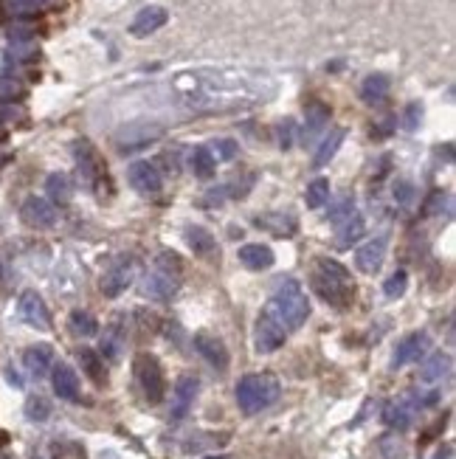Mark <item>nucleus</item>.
Wrapping results in <instances>:
<instances>
[{"mask_svg":"<svg viewBox=\"0 0 456 459\" xmlns=\"http://www.w3.org/2000/svg\"><path fill=\"white\" fill-rule=\"evenodd\" d=\"M313 290L335 310H347L352 299H355V279L347 271V265H341L333 257H319L316 259V271L310 276Z\"/></svg>","mask_w":456,"mask_h":459,"instance_id":"1","label":"nucleus"},{"mask_svg":"<svg viewBox=\"0 0 456 459\" xmlns=\"http://www.w3.org/2000/svg\"><path fill=\"white\" fill-rule=\"evenodd\" d=\"M268 308L279 316V322L290 333V330H298L304 322H307V316H310V299H307V293H304V287L296 279H282L279 287H276V293L268 301Z\"/></svg>","mask_w":456,"mask_h":459,"instance_id":"2","label":"nucleus"},{"mask_svg":"<svg viewBox=\"0 0 456 459\" xmlns=\"http://www.w3.org/2000/svg\"><path fill=\"white\" fill-rule=\"evenodd\" d=\"M183 265L175 251H161L146 273V296L155 301H169L181 287Z\"/></svg>","mask_w":456,"mask_h":459,"instance_id":"3","label":"nucleus"},{"mask_svg":"<svg viewBox=\"0 0 456 459\" xmlns=\"http://www.w3.org/2000/svg\"><path fill=\"white\" fill-rule=\"evenodd\" d=\"M279 398V380L273 375H245L237 384V406L245 414H257L268 406H273Z\"/></svg>","mask_w":456,"mask_h":459,"instance_id":"4","label":"nucleus"},{"mask_svg":"<svg viewBox=\"0 0 456 459\" xmlns=\"http://www.w3.org/2000/svg\"><path fill=\"white\" fill-rule=\"evenodd\" d=\"M132 372H135V380H138V386H141L144 398H146L149 403H161L164 395H167V380H164V369H161L158 358L149 355V352L135 355Z\"/></svg>","mask_w":456,"mask_h":459,"instance_id":"5","label":"nucleus"},{"mask_svg":"<svg viewBox=\"0 0 456 459\" xmlns=\"http://www.w3.org/2000/svg\"><path fill=\"white\" fill-rule=\"evenodd\" d=\"M284 341H287V327L279 322V316L271 308H265L259 313L257 330H254V347H257V352H262V355L276 352Z\"/></svg>","mask_w":456,"mask_h":459,"instance_id":"6","label":"nucleus"},{"mask_svg":"<svg viewBox=\"0 0 456 459\" xmlns=\"http://www.w3.org/2000/svg\"><path fill=\"white\" fill-rule=\"evenodd\" d=\"M132 279H135V262H132V259H119V262H113V265L105 271L99 287H102V293H105L107 299H116V296H121V293L132 285Z\"/></svg>","mask_w":456,"mask_h":459,"instance_id":"7","label":"nucleus"},{"mask_svg":"<svg viewBox=\"0 0 456 459\" xmlns=\"http://www.w3.org/2000/svg\"><path fill=\"white\" fill-rule=\"evenodd\" d=\"M197 392H200V380H197L195 375H183L178 384H175V392H172V412H169V417H172L175 423L183 420V417L189 414V409L195 406Z\"/></svg>","mask_w":456,"mask_h":459,"instance_id":"8","label":"nucleus"},{"mask_svg":"<svg viewBox=\"0 0 456 459\" xmlns=\"http://www.w3.org/2000/svg\"><path fill=\"white\" fill-rule=\"evenodd\" d=\"M428 336L420 330V333H411V336H406L400 344H397V349H395V358H392V366L395 369H400V366H406V363H411V361H420L425 352H428Z\"/></svg>","mask_w":456,"mask_h":459,"instance_id":"9","label":"nucleus"},{"mask_svg":"<svg viewBox=\"0 0 456 459\" xmlns=\"http://www.w3.org/2000/svg\"><path fill=\"white\" fill-rule=\"evenodd\" d=\"M195 349H197L214 369H220V372L228 369V349H225V344H222L217 336H211V333H197V336H195Z\"/></svg>","mask_w":456,"mask_h":459,"instance_id":"10","label":"nucleus"},{"mask_svg":"<svg viewBox=\"0 0 456 459\" xmlns=\"http://www.w3.org/2000/svg\"><path fill=\"white\" fill-rule=\"evenodd\" d=\"M383 259H386V240H383V237L369 240V243L360 246L358 254H355V265H358L363 273H374V271H380Z\"/></svg>","mask_w":456,"mask_h":459,"instance_id":"11","label":"nucleus"},{"mask_svg":"<svg viewBox=\"0 0 456 459\" xmlns=\"http://www.w3.org/2000/svg\"><path fill=\"white\" fill-rule=\"evenodd\" d=\"M237 257H240V262L248 271H268L273 265V259H276L273 251L268 246H262V243H245V246H240Z\"/></svg>","mask_w":456,"mask_h":459,"instance_id":"12","label":"nucleus"},{"mask_svg":"<svg viewBox=\"0 0 456 459\" xmlns=\"http://www.w3.org/2000/svg\"><path fill=\"white\" fill-rule=\"evenodd\" d=\"M453 369V361L448 352H434L428 361H423V369H420V380L423 384H439L445 380Z\"/></svg>","mask_w":456,"mask_h":459,"instance_id":"13","label":"nucleus"},{"mask_svg":"<svg viewBox=\"0 0 456 459\" xmlns=\"http://www.w3.org/2000/svg\"><path fill=\"white\" fill-rule=\"evenodd\" d=\"M54 392L62 400H79V377L73 375L68 363H56L54 369Z\"/></svg>","mask_w":456,"mask_h":459,"instance_id":"14","label":"nucleus"},{"mask_svg":"<svg viewBox=\"0 0 456 459\" xmlns=\"http://www.w3.org/2000/svg\"><path fill=\"white\" fill-rule=\"evenodd\" d=\"M121 347H124V324L121 322H113L107 330H105V338H102V355L107 361H116L121 355Z\"/></svg>","mask_w":456,"mask_h":459,"instance_id":"15","label":"nucleus"},{"mask_svg":"<svg viewBox=\"0 0 456 459\" xmlns=\"http://www.w3.org/2000/svg\"><path fill=\"white\" fill-rule=\"evenodd\" d=\"M186 240H189V248L197 254V257H208L211 251H214V234H208L206 228H200V225H195V228H189L186 232Z\"/></svg>","mask_w":456,"mask_h":459,"instance_id":"16","label":"nucleus"},{"mask_svg":"<svg viewBox=\"0 0 456 459\" xmlns=\"http://www.w3.org/2000/svg\"><path fill=\"white\" fill-rule=\"evenodd\" d=\"M383 420H386V426L389 428H397V431H403V428H409L411 426V406L409 403H389L386 406V412H383Z\"/></svg>","mask_w":456,"mask_h":459,"instance_id":"17","label":"nucleus"},{"mask_svg":"<svg viewBox=\"0 0 456 459\" xmlns=\"http://www.w3.org/2000/svg\"><path fill=\"white\" fill-rule=\"evenodd\" d=\"M23 316H26L34 327H48V313H45L43 301H40L34 293H26V296H23Z\"/></svg>","mask_w":456,"mask_h":459,"instance_id":"18","label":"nucleus"},{"mask_svg":"<svg viewBox=\"0 0 456 459\" xmlns=\"http://www.w3.org/2000/svg\"><path fill=\"white\" fill-rule=\"evenodd\" d=\"M363 228H366L363 220H360L358 214H349V220L338 228V234H335V237H338V246H352V243H358V240L363 237Z\"/></svg>","mask_w":456,"mask_h":459,"instance_id":"19","label":"nucleus"},{"mask_svg":"<svg viewBox=\"0 0 456 459\" xmlns=\"http://www.w3.org/2000/svg\"><path fill=\"white\" fill-rule=\"evenodd\" d=\"M70 330H73L76 336H96L99 322H96L93 313H88V310H73V313H70Z\"/></svg>","mask_w":456,"mask_h":459,"instance_id":"20","label":"nucleus"},{"mask_svg":"<svg viewBox=\"0 0 456 459\" xmlns=\"http://www.w3.org/2000/svg\"><path fill=\"white\" fill-rule=\"evenodd\" d=\"M132 183H135V189H141V192H158V175L155 172H152L146 164H138L135 170H132Z\"/></svg>","mask_w":456,"mask_h":459,"instance_id":"21","label":"nucleus"},{"mask_svg":"<svg viewBox=\"0 0 456 459\" xmlns=\"http://www.w3.org/2000/svg\"><path fill=\"white\" fill-rule=\"evenodd\" d=\"M79 361H82L85 372L96 380V384H102V380H105V361H102V355L93 352V349H79Z\"/></svg>","mask_w":456,"mask_h":459,"instance_id":"22","label":"nucleus"},{"mask_svg":"<svg viewBox=\"0 0 456 459\" xmlns=\"http://www.w3.org/2000/svg\"><path fill=\"white\" fill-rule=\"evenodd\" d=\"M26 363H29V369H31L34 375H45V369H48V363H51V349H48V347H31V349L26 352Z\"/></svg>","mask_w":456,"mask_h":459,"instance_id":"23","label":"nucleus"},{"mask_svg":"<svg viewBox=\"0 0 456 459\" xmlns=\"http://www.w3.org/2000/svg\"><path fill=\"white\" fill-rule=\"evenodd\" d=\"M380 456L383 459H406V451H403V445H400V439L397 437H392V434H386V437H380Z\"/></svg>","mask_w":456,"mask_h":459,"instance_id":"24","label":"nucleus"},{"mask_svg":"<svg viewBox=\"0 0 456 459\" xmlns=\"http://www.w3.org/2000/svg\"><path fill=\"white\" fill-rule=\"evenodd\" d=\"M406 285H409V273L400 268V271H395V273L386 279V287H383V290H386L389 299H400V296L406 293Z\"/></svg>","mask_w":456,"mask_h":459,"instance_id":"25","label":"nucleus"},{"mask_svg":"<svg viewBox=\"0 0 456 459\" xmlns=\"http://www.w3.org/2000/svg\"><path fill=\"white\" fill-rule=\"evenodd\" d=\"M26 214H29V220H31V223H37V225H48V223H51V209H48L45 203H40V200L29 203Z\"/></svg>","mask_w":456,"mask_h":459,"instance_id":"26","label":"nucleus"},{"mask_svg":"<svg viewBox=\"0 0 456 459\" xmlns=\"http://www.w3.org/2000/svg\"><path fill=\"white\" fill-rule=\"evenodd\" d=\"M327 192H330L327 181H316V183L307 189V206H310V209H319V206L327 200Z\"/></svg>","mask_w":456,"mask_h":459,"instance_id":"27","label":"nucleus"},{"mask_svg":"<svg viewBox=\"0 0 456 459\" xmlns=\"http://www.w3.org/2000/svg\"><path fill=\"white\" fill-rule=\"evenodd\" d=\"M26 414H29V420H45L48 414H51V406L43 400V398H31L29 403H26Z\"/></svg>","mask_w":456,"mask_h":459,"instance_id":"28","label":"nucleus"},{"mask_svg":"<svg viewBox=\"0 0 456 459\" xmlns=\"http://www.w3.org/2000/svg\"><path fill=\"white\" fill-rule=\"evenodd\" d=\"M434 459H450V445H442L439 451H436V456Z\"/></svg>","mask_w":456,"mask_h":459,"instance_id":"29","label":"nucleus"},{"mask_svg":"<svg viewBox=\"0 0 456 459\" xmlns=\"http://www.w3.org/2000/svg\"><path fill=\"white\" fill-rule=\"evenodd\" d=\"M206 459H231V456H206Z\"/></svg>","mask_w":456,"mask_h":459,"instance_id":"30","label":"nucleus"}]
</instances>
